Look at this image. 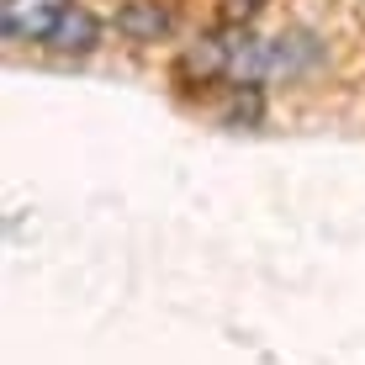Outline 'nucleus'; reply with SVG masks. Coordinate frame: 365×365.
<instances>
[{
	"instance_id": "1",
	"label": "nucleus",
	"mask_w": 365,
	"mask_h": 365,
	"mask_svg": "<svg viewBox=\"0 0 365 365\" xmlns=\"http://www.w3.org/2000/svg\"><path fill=\"white\" fill-rule=\"evenodd\" d=\"M329 64V43L312 27H286L270 37V85H302Z\"/></svg>"
},
{
	"instance_id": "4",
	"label": "nucleus",
	"mask_w": 365,
	"mask_h": 365,
	"mask_svg": "<svg viewBox=\"0 0 365 365\" xmlns=\"http://www.w3.org/2000/svg\"><path fill=\"white\" fill-rule=\"evenodd\" d=\"M111 27H117L122 43H138V48L170 43L175 37V6L170 0H122L111 11Z\"/></svg>"
},
{
	"instance_id": "5",
	"label": "nucleus",
	"mask_w": 365,
	"mask_h": 365,
	"mask_svg": "<svg viewBox=\"0 0 365 365\" xmlns=\"http://www.w3.org/2000/svg\"><path fill=\"white\" fill-rule=\"evenodd\" d=\"M106 43V21L96 16L91 6H74L64 11V21H58V32H53V43H48V53H64V58H85V53H96V48Z\"/></svg>"
},
{
	"instance_id": "3",
	"label": "nucleus",
	"mask_w": 365,
	"mask_h": 365,
	"mask_svg": "<svg viewBox=\"0 0 365 365\" xmlns=\"http://www.w3.org/2000/svg\"><path fill=\"white\" fill-rule=\"evenodd\" d=\"M69 6L74 0H0V32H6V43L48 48Z\"/></svg>"
},
{
	"instance_id": "2",
	"label": "nucleus",
	"mask_w": 365,
	"mask_h": 365,
	"mask_svg": "<svg viewBox=\"0 0 365 365\" xmlns=\"http://www.w3.org/2000/svg\"><path fill=\"white\" fill-rule=\"evenodd\" d=\"M228 74H233V43H228V27H212L191 37L175 58V80L185 85H222L228 91Z\"/></svg>"
},
{
	"instance_id": "7",
	"label": "nucleus",
	"mask_w": 365,
	"mask_h": 365,
	"mask_svg": "<svg viewBox=\"0 0 365 365\" xmlns=\"http://www.w3.org/2000/svg\"><path fill=\"white\" fill-rule=\"evenodd\" d=\"M259 6H265V0H228V6H222V21H233V27H249Z\"/></svg>"
},
{
	"instance_id": "6",
	"label": "nucleus",
	"mask_w": 365,
	"mask_h": 365,
	"mask_svg": "<svg viewBox=\"0 0 365 365\" xmlns=\"http://www.w3.org/2000/svg\"><path fill=\"white\" fill-rule=\"evenodd\" d=\"M222 122H228V128H259V122H265V85H228Z\"/></svg>"
}]
</instances>
